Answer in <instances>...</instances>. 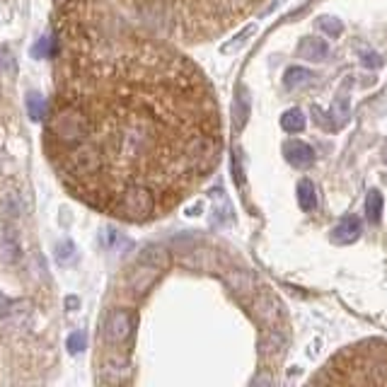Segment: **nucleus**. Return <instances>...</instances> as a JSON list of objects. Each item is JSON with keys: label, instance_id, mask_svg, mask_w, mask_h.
<instances>
[{"label": "nucleus", "instance_id": "16", "mask_svg": "<svg viewBox=\"0 0 387 387\" xmlns=\"http://www.w3.org/2000/svg\"><path fill=\"white\" fill-rule=\"evenodd\" d=\"M68 349H71L73 354H81V351L85 349V337H83V332H73L71 337H68Z\"/></svg>", "mask_w": 387, "mask_h": 387}, {"label": "nucleus", "instance_id": "14", "mask_svg": "<svg viewBox=\"0 0 387 387\" xmlns=\"http://www.w3.org/2000/svg\"><path fill=\"white\" fill-rule=\"evenodd\" d=\"M232 117H235V126L242 129L244 121H247V100H244L242 95L235 100V112H232Z\"/></svg>", "mask_w": 387, "mask_h": 387}, {"label": "nucleus", "instance_id": "11", "mask_svg": "<svg viewBox=\"0 0 387 387\" xmlns=\"http://www.w3.org/2000/svg\"><path fill=\"white\" fill-rule=\"evenodd\" d=\"M310 78H312V73L305 71V68H288L286 78H283V85H286L288 90H298L310 83Z\"/></svg>", "mask_w": 387, "mask_h": 387}, {"label": "nucleus", "instance_id": "1", "mask_svg": "<svg viewBox=\"0 0 387 387\" xmlns=\"http://www.w3.org/2000/svg\"><path fill=\"white\" fill-rule=\"evenodd\" d=\"M44 148L73 196L126 223L172 210L220 160V117L186 56L107 0H64Z\"/></svg>", "mask_w": 387, "mask_h": 387}, {"label": "nucleus", "instance_id": "9", "mask_svg": "<svg viewBox=\"0 0 387 387\" xmlns=\"http://www.w3.org/2000/svg\"><path fill=\"white\" fill-rule=\"evenodd\" d=\"M298 203H300V208L307 210V213H312V210L317 208L315 184H312L310 179H303V181L298 184Z\"/></svg>", "mask_w": 387, "mask_h": 387}, {"label": "nucleus", "instance_id": "12", "mask_svg": "<svg viewBox=\"0 0 387 387\" xmlns=\"http://www.w3.org/2000/svg\"><path fill=\"white\" fill-rule=\"evenodd\" d=\"M380 213H383V194H380L378 189H371L366 196V215H368V220L378 223Z\"/></svg>", "mask_w": 387, "mask_h": 387}, {"label": "nucleus", "instance_id": "3", "mask_svg": "<svg viewBox=\"0 0 387 387\" xmlns=\"http://www.w3.org/2000/svg\"><path fill=\"white\" fill-rule=\"evenodd\" d=\"M148 254L141 257V261L136 264L133 274H131V293L133 295H141L145 293L148 288L153 286L157 276L162 274L165 269L169 266V254L162 252V249H145Z\"/></svg>", "mask_w": 387, "mask_h": 387}, {"label": "nucleus", "instance_id": "2", "mask_svg": "<svg viewBox=\"0 0 387 387\" xmlns=\"http://www.w3.org/2000/svg\"><path fill=\"white\" fill-rule=\"evenodd\" d=\"M312 383H387V344L366 341L341 351L332 363L324 366V373L312 378Z\"/></svg>", "mask_w": 387, "mask_h": 387}, {"label": "nucleus", "instance_id": "10", "mask_svg": "<svg viewBox=\"0 0 387 387\" xmlns=\"http://www.w3.org/2000/svg\"><path fill=\"white\" fill-rule=\"evenodd\" d=\"M281 126H283V131H286V133H300V131L305 129V117H303V112H300V109H288V112H283Z\"/></svg>", "mask_w": 387, "mask_h": 387}, {"label": "nucleus", "instance_id": "17", "mask_svg": "<svg viewBox=\"0 0 387 387\" xmlns=\"http://www.w3.org/2000/svg\"><path fill=\"white\" fill-rule=\"evenodd\" d=\"M54 51V37H44L42 42L34 47V56H51Z\"/></svg>", "mask_w": 387, "mask_h": 387}, {"label": "nucleus", "instance_id": "13", "mask_svg": "<svg viewBox=\"0 0 387 387\" xmlns=\"http://www.w3.org/2000/svg\"><path fill=\"white\" fill-rule=\"evenodd\" d=\"M47 109H49V105L42 95L34 93V95L27 97V112H30L32 121H42V119L47 117Z\"/></svg>", "mask_w": 387, "mask_h": 387}, {"label": "nucleus", "instance_id": "6", "mask_svg": "<svg viewBox=\"0 0 387 387\" xmlns=\"http://www.w3.org/2000/svg\"><path fill=\"white\" fill-rule=\"evenodd\" d=\"M283 153H286V160L298 169L310 167L315 162V150H312V145L303 143V141H288L283 145Z\"/></svg>", "mask_w": 387, "mask_h": 387}, {"label": "nucleus", "instance_id": "7", "mask_svg": "<svg viewBox=\"0 0 387 387\" xmlns=\"http://www.w3.org/2000/svg\"><path fill=\"white\" fill-rule=\"evenodd\" d=\"M358 235H361V220H358L356 215H346V218L332 230V240L341 242V244L354 242Z\"/></svg>", "mask_w": 387, "mask_h": 387}, {"label": "nucleus", "instance_id": "18", "mask_svg": "<svg viewBox=\"0 0 387 387\" xmlns=\"http://www.w3.org/2000/svg\"><path fill=\"white\" fill-rule=\"evenodd\" d=\"M252 32H254V27H247V30H244L242 34H237L235 42H232V44H223V49H220V51H223V54H230V51H235V49L244 42V37H249Z\"/></svg>", "mask_w": 387, "mask_h": 387}, {"label": "nucleus", "instance_id": "5", "mask_svg": "<svg viewBox=\"0 0 387 387\" xmlns=\"http://www.w3.org/2000/svg\"><path fill=\"white\" fill-rule=\"evenodd\" d=\"M0 259L5 264H17L22 259V242L13 225H0Z\"/></svg>", "mask_w": 387, "mask_h": 387}, {"label": "nucleus", "instance_id": "19", "mask_svg": "<svg viewBox=\"0 0 387 387\" xmlns=\"http://www.w3.org/2000/svg\"><path fill=\"white\" fill-rule=\"evenodd\" d=\"M66 305H68V307H78V305H81V300H78V298H68V300H66Z\"/></svg>", "mask_w": 387, "mask_h": 387}, {"label": "nucleus", "instance_id": "15", "mask_svg": "<svg viewBox=\"0 0 387 387\" xmlns=\"http://www.w3.org/2000/svg\"><path fill=\"white\" fill-rule=\"evenodd\" d=\"M320 30L327 32L329 37H337V34L341 32V22L334 20V17H322V20H320Z\"/></svg>", "mask_w": 387, "mask_h": 387}, {"label": "nucleus", "instance_id": "8", "mask_svg": "<svg viewBox=\"0 0 387 387\" xmlns=\"http://www.w3.org/2000/svg\"><path fill=\"white\" fill-rule=\"evenodd\" d=\"M300 56H305V59L310 61H324L329 54V44L324 42V39H317V37H307L300 42Z\"/></svg>", "mask_w": 387, "mask_h": 387}, {"label": "nucleus", "instance_id": "4", "mask_svg": "<svg viewBox=\"0 0 387 387\" xmlns=\"http://www.w3.org/2000/svg\"><path fill=\"white\" fill-rule=\"evenodd\" d=\"M136 327V312L131 310H114L109 317H107L105 324V339L109 344H124L131 332Z\"/></svg>", "mask_w": 387, "mask_h": 387}, {"label": "nucleus", "instance_id": "20", "mask_svg": "<svg viewBox=\"0 0 387 387\" xmlns=\"http://www.w3.org/2000/svg\"><path fill=\"white\" fill-rule=\"evenodd\" d=\"M383 157H385V162H387V143H385V148H383Z\"/></svg>", "mask_w": 387, "mask_h": 387}]
</instances>
